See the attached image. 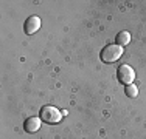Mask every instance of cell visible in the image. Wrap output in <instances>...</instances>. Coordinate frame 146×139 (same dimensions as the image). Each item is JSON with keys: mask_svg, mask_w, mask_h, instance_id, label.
Instances as JSON below:
<instances>
[{"mask_svg": "<svg viewBox=\"0 0 146 139\" xmlns=\"http://www.w3.org/2000/svg\"><path fill=\"white\" fill-rule=\"evenodd\" d=\"M121 54H123V47H120V45L117 43H109L107 47L103 48L101 51V60L106 62V64H112V62H117L118 59L121 57Z\"/></svg>", "mask_w": 146, "mask_h": 139, "instance_id": "obj_1", "label": "cell"}, {"mask_svg": "<svg viewBox=\"0 0 146 139\" xmlns=\"http://www.w3.org/2000/svg\"><path fill=\"white\" fill-rule=\"evenodd\" d=\"M40 117L37 116H30L28 119L23 122V130L27 131V133H36L37 130L40 128Z\"/></svg>", "mask_w": 146, "mask_h": 139, "instance_id": "obj_5", "label": "cell"}, {"mask_svg": "<svg viewBox=\"0 0 146 139\" xmlns=\"http://www.w3.org/2000/svg\"><path fill=\"white\" fill-rule=\"evenodd\" d=\"M129 42H131V34L127 33V31H121V33L117 34V45L124 47V45H127Z\"/></svg>", "mask_w": 146, "mask_h": 139, "instance_id": "obj_6", "label": "cell"}, {"mask_svg": "<svg viewBox=\"0 0 146 139\" xmlns=\"http://www.w3.org/2000/svg\"><path fill=\"white\" fill-rule=\"evenodd\" d=\"M124 93H126V96L127 97H137L138 94V88L135 85H126V88H124Z\"/></svg>", "mask_w": 146, "mask_h": 139, "instance_id": "obj_7", "label": "cell"}, {"mask_svg": "<svg viewBox=\"0 0 146 139\" xmlns=\"http://www.w3.org/2000/svg\"><path fill=\"white\" fill-rule=\"evenodd\" d=\"M117 76H118V81L121 83L131 85L135 79V71L129 67V65H120V67H118V71H117Z\"/></svg>", "mask_w": 146, "mask_h": 139, "instance_id": "obj_3", "label": "cell"}, {"mask_svg": "<svg viewBox=\"0 0 146 139\" xmlns=\"http://www.w3.org/2000/svg\"><path fill=\"white\" fill-rule=\"evenodd\" d=\"M40 28V19L37 16H30L23 23V31L27 34H34Z\"/></svg>", "mask_w": 146, "mask_h": 139, "instance_id": "obj_4", "label": "cell"}, {"mask_svg": "<svg viewBox=\"0 0 146 139\" xmlns=\"http://www.w3.org/2000/svg\"><path fill=\"white\" fill-rule=\"evenodd\" d=\"M40 119L47 124H58L59 121L62 119V111H59L56 107L53 105H44L40 108Z\"/></svg>", "mask_w": 146, "mask_h": 139, "instance_id": "obj_2", "label": "cell"}]
</instances>
